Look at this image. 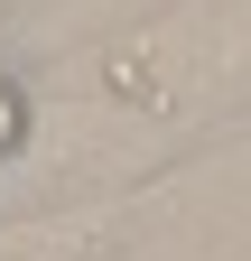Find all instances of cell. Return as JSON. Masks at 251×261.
Segmentation results:
<instances>
[{"label": "cell", "instance_id": "6da1fadb", "mask_svg": "<svg viewBox=\"0 0 251 261\" xmlns=\"http://www.w3.org/2000/svg\"><path fill=\"white\" fill-rule=\"evenodd\" d=\"M19 140H28V93H19L10 75H0V159H10Z\"/></svg>", "mask_w": 251, "mask_h": 261}]
</instances>
